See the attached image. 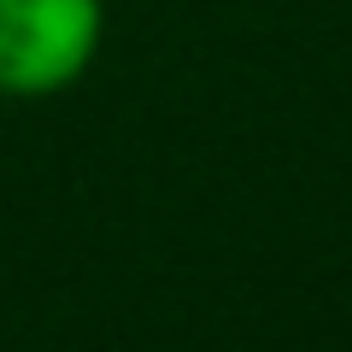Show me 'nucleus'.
I'll return each instance as SVG.
<instances>
[{
	"instance_id": "1",
	"label": "nucleus",
	"mask_w": 352,
	"mask_h": 352,
	"mask_svg": "<svg viewBox=\"0 0 352 352\" xmlns=\"http://www.w3.org/2000/svg\"><path fill=\"white\" fill-rule=\"evenodd\" d=\"M106 36L100 0H0V94L53 100L82 82Z\"/></svg>"
}]
</instances>
